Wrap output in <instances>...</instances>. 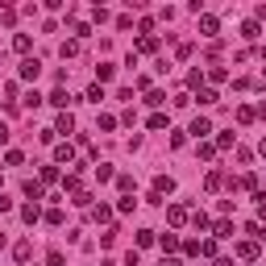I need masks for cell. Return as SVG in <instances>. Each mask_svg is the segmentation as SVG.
I'll list each match as a JSON object with an SVG mask.
<instances>
[{
    "instance_id": "cell-3",
    "label": "cell",
    "mask_w": 266,
    "mask_h": 266,
    "mask_svg": "<svg viewBox=\"0 0 266 266\" xmlns=\"http://www.w3.org/2000/svg\"><path fill=\"white\" fill-rule=\"evenodd\" d=\"M166 216H171V225H175V229H179V225H187V220H191V212H187V208H183V204H171V208H166Z\"/></svg>"
},
{
    "instance_id": "cell-25",
    "label": "cell",
    "mask_w": 266,
    "mask_h": 266,
    "mask_svg": "<svg viewBox=\"0 0 266 266\" xmlns=\"http://www.w3.org/2000/svg\"><path fill=\"white\" fill-rule=\"evenodd\" d=\"M216 100H220V96H216L212 87H204V92H199V104H216Z\"/></svg>"
},
{
    "instance_id": "cell-6",
    "label": "cell",
    "mask_w": 266,
    "mask_h": 266,
    "mask_svg": "<svg viewBox=\"0 0 266 266\" xmlns=\"http://www.w3.org/2000/svg\"><path fill=\"white\" fill-rule=\"evenodd\" d=\"M113 75H117V66H113V62H100V66H96V79H100V83H108Z\"/></svg>"
},
{
    "instance_id": "cell-11",
    "label": "cell",
    "mask_w": 266,
    "mask_h": 266,
    "mask_svg": "<svg viewBox=\"0 0 266 266\" xmlns=\"http://www.w3.org/2000/svg\"><path fill=\"white\" fill-rule=\"evenodd\" d=\"M212 237H233V225H229V220H216V225H212Z\"/></svg>"
},
{
    "instance_id": "cell-4",
    "label": "cell",
    "mask_w": 266,
    "mask_h": 266,
    "mask_svg": "<svg viewBox=\"0 0 266 266\" xmlns=\"http://www.w3.org/2000/svg\"><path fill=\"white\" fill-rule=\"evenodd\" d=\"M171 191H175V179L171 175H158L154 179V195H171Z\"/></svg>"
},
{
    "instance_id": "cell-36",
    "label": "cell",
    "mask_w": 266,
    "mask_h": 266,
    "mask_svg": "<svg viewBox=\"0 0 266 266\" xmlns=\"http://www.w3.org/2000/svg\"><path fill=\"white\" fill-rule=\"evenodd\" d=\"M0 250H5V233H0Z\"/></svg>"
},
{
    "instance_id": "cell-16",
    "label": "cell",
    "mask_w": 266,
    "mask_h": 266,
    "mask_svg": "<svg viewBox=\"0 0 266 266\" xmlns=\"http://www.w3.org/2000/svg\"><path fill=\"white\" fill-rule=\"evenodd\" d=\"M13 46H17V54H29L33 42H29V33H17V42H13Z\"/></svg>"
},
{
    "instance_id": "cell-5",
    "label": "cell",
    "mask_w": 266,
    "mask_h": 266,
    "mask_svg": "<svg viewBox=\"0 0 266 266\" xmlns=\"http://www.w3.org/2000/svg\"><path fill=\"white\" fill-rule=\"evenodd\" d=\"M21 220H25V225H33V220H42V208H38V204H25V208H21Z\"/></svg>"
},
{
    "instance_id": "cell-15",
    "label": "cell",
    "mask_w": 266,
    "mask_h": 266,
    "mask_svg": "<svg viewBox=\"0 0 266 266\" xmlns=\"http://www.w3.org/2000/svg\"><path fill=\"white\" fill-rule=\"evenodd\" d=\"M54 158H58V162H71V158H75V146H58Z\"/></svg>"
},
{
    "instance_id": "cell-8",
    "label": "cell",
    "mask_w": 266,
    "mask_h": 266,
    "mask_svg": "<svg viewBox=\"0 0 266 266\" xmlns=\"http://www.w3.org/2000/svg\"><path fill=\"white\" fill-rule=\"evenodd\" d=\"M58 133H75V117L71 113H58Z\"/></svg>"
},
{
    "instance_id": "cell-17",
    "label": "cell",
    "mask_w": 266,
    "mask_h": 266,
    "mask_svg": "<svg viewBox=\"0 0 266 266\" xmlns=\"http://www.w3.org/2000/svg\"><path fill=\"white\" fill-rule=\"evenodd\" d=\"M96 179H100V183H108V179H113V166H108V162H100V166H96Z\"/></svg>"
},
{
    "instance_id": "cell-20",
    "label": "cell",
    "mask_w": 266,
    "mask_h": 266,
    "mask_svg": "<svg viewBox=\"0 0 266 266\" xmlns=\"http://www.w3.org/2000/svg\"><path fill=\"white\" fill-rule=\"evenodd\" d=\"M87 100H92V104H100V100H104V87L92 83V87H87Z\"/></svg>"
},
{
    "instance_id": "cell-27",
    "label": "cell",
    "mask_w": 266,
    "mask_h": 266,
    "mask_svg": "<svg viewBox=\"0 0 266 266\" xmlns=\"http://www.w3.org/2000/svg\"><path fill=\"white\" fill-rule=\"evenodd\" d=\"M92 216H96V220H113V208H104V204H100V208H92Z\"/></svg>"
},
{
    "instance_id": "cell-10",
    "label": "cell",
    "mask_w": 266,
    "mask_h": 266,
    "mask_svg": "<svg viewBox=\"0 0 266 266\" xmlns=\"http://www.w3.org/2000/svg\"><path fill=\"white\" fill-rule=\"evenodd\" d=\"M50 104H54V108H62V113H66V104H71V96H66V92H62V87H58V92H54V96H50Z\"/></svg>"
},
{
    "instance_id": "cell-18",
    "label": "cell",
    "mask_w": 266,
    "mask_h": 266,
    "mask_svg": "<svg viewBox=\"0 0 266 266\" xmlns=\"http://www.w3.org/2000/svg\"><path fill=\"white\" fill-rule=\"evenodd\" d=\"M204 183H208V191H216V187L225 183V175H220V171H208V179H204Z\"/></svg>"
},
{
    "instance_id": "cell-31",
    "label": "cell",
    "mask_w": 266,
    "mask_h": 266,
    "mask_svg": "<svg viewBox=\"0 0 266 266\" xmlns=\"http://www.w3.org/2000/svg\"><path fill=\"white\" fill-rule=\"evenodd\" d=\"M66 258H62V250H50V258H46V266H62Z\"/></svg>"
},
{
    "instance_id": "cell-34",
    "label": "cell",
    "mask_w": 266,
    "mask_h": 266,
    "mask_svg": "<svg viewBox=\"0 0 266 266\" xmlns=\"http://www.w3.org/2000/svg\"><path fill=\"white\" fill-rule=\"evenodd\" d=\"M216 266H233V258H216Z\"/></svg>"
},
{
    "instance_id": "cell-35",
    "label": "cell",
    "mask_w": 266,
    "mask_h": 266,
    "mask_svg": "<svg viewBox=\"0 0 266 266\" xmlns=\"http://www.w3.org/2000/svg\"><path fill=\"white\" fill-rule=\"evenodd\" d=\"M258 154H262V158H266V138H262V142H258Z\"/></svg>"
},
{
    "instance_id": "cell-13",
    "label": "cell",
    "mask_w": 266,
    "mask_h": 266,
    "mask_svg": "<svg viewBox=\"0 0 266 266\" xmlns=\"http://www.w3.org/2000/svg\"><path fill=\"white\" fill-rule=\"evenodd\" d=\"M25 195H29V199H46V191H42V183H33V179L25 183Z\"/></svg>"
},
{
    "instance_id": "cell-23",
    "label": "cell",
    "mask_w": 266,
    "mask_h": 266,
    "mask_svg": "<svg viewBox=\"0 0 266 266\" xmlns=\"http://www.w3.org/2000/svg\"><path fill=\"white\" fill-rule=\"evenodd\" d=\"M237 254H241V258H254V254H258V246H254V241H241V246H237Z\"/></svg>"
},
{
    "instance_id": "cell-1",
    "label": "cell",
    "mask_w": 266,
    "mask_h": 266,
    "mask_svg": "<svg viewBox=\"0 0 266 266\" xmlns=\"http://www.w3.org/2000/svg\"><path fill=\"white\" fill-rule=\"evenodd\" d=\"M187 133H191V138H195V142H199V138H208V133H212V121H208V117H195Z\"/></svg>"
},
{
    "instance_id": "cell-22",
    "label": "cell",
    "mask_w": 266,
    "mask_h": 266,
    "mask_svg": "<svg viewBox=\"0 0 266 266\" xmlns=\"http://www.w3.org/2000/svg\"><path fill=\"white\" fill-rule=\"evenodd\" d=\"M225 75H229L225 66H208V79H212V83H225Z\"/></svg>"
},
{
    "instance_id": "cell-21",
    "label": "cell",
    "mask_w": 266,
    "mask_h": 266,
    "mask_svg": "<svg viewBox=\"0 0 266 266\" xmlns=\"http://www.w3.org/2000/svg\"><path fill=\"white\" fill-rule=\"evenodd\" d=\"M146 104H150V108H158V104H166V92H150V96H146Z\"/></svg>"
},
{
    "instance_id": "cell-2",
    "label": "cell",
    "mask_w": 266,
    "mask_h": 266,
    "mask_svg": "<svg viewBox=\"0 0 266 266\" xmlns=\"http://www.w3.org/2000/svg\"><path fill=\"white\" fill-rule=\"evenodd\" d=\"M42 75V62L38 58H21V79H38Z\"/></svg>"
},
{
    "instance_id": "cell-32",
    "label": "cell",
    "mask_w": 266,
    "mask_h": 266,
    "mask_svg": "<svg viewBox=\"0 0 266 266\" xmlns=\"http://www.w3.org/2000/svg\"><path fill=\"white\" fill-rule=\"evenodd\" d=\"M0 212H13V199L9 195H0Z\"/></svg>"
},
{
    "instance_id": "cell-26",
    "label": "cell",
    "mask_w": 266,
    "mask_h": 266,
    "mask_svg": "<svg viewBox=\"0 0 266 266\" xmlns=\"http://www.w3.org/2000/svg\"><path fill=\"white\" fill-rule=\"evenodd\" d=\"M58 179V166H42V183H54Z\"/></svg>"
},
{
    "instance_id": "cell-9",
    "label": "cell",
    "mask_w": 266,
    "mask_h": 266,
    "mask_svg": "<svg viewBox=\"0 0 266 266\" xmlns=\"http://www.w3.org/2000/svg\"><path fill=\"white\" fill-rule=\"evenodd\" d=\"M138 50L142 54H154L158 50V38H154V33H150V38H138Z\"/></svg>"
},
{
    "instance_id": "cell-12",
    "label": "cell",
    "mask_w": 266,
    "mask_h": 266,
    "mask_svg": "<svg viewBox=\"0 0 266 266\" xmlns=\"http://www.w3.org/2000/svg\"><path fill=\"white\" fill-rule=\"evenodd\" d=\"M241 33L254 42V38H262V25H258V21H246V25H241Z\"/></svg>"
},
{
    "instance_id": "cell-19",
    "label": "cell",
    "mask_w": 266,
    "mask_h": 266,
    "mask_svg": "<svg viewBox=\"0 0 266 266\" xmlns=\"http://www.w3.org/2000/svg\"><path fill=\"white\" fill-rule=\"evenodd\" d=\"M233 142H237V133H220V138H216V150H229Z\"/></svg>"
},
{
    "instance_id": "cell-24",
    "label": "cell",
    "mask_w": 266,
    "mask_h": 266,
    "mask_svg": "<svg viewBox=\"0 0 266 266\" xmlns=\"http://www.w3.org/2000/svg\"><path fill=\"white\" fill-rule=\"evenodd\" d=\"M13 254H17V262H29V241H17V250H13Z\"/></svg>"
},
{
    "instance_id": "cell-29",
    "label": "cell",
    "mask_w": 266,
    "mask_h": 266,
    "mask_svg": "<svg viewBox=\"0 0 266 266\" xmlns=\"http://www.w3.org/2000/svg\"><path fill=\"white\" fill-rule=\"evenodd\" d=\"M150 129H166V113H154L150 117Z\"/></svg>"
},
{
    "instance_id": "cell-28",
    "label": "cell",
    "mask_w": 266,
    "mask_h": 266,
    "mask_svg": "<svg viewBox=\"0 0 266 266\" xmlns=\"http://www.w3.org/2000/svg\"><path fill=\"white\" fill-rule=\"evenodd\" d=\"M204 79H208L204 71H191V75H187V87H199V83H204Z\"/></svg>"
},
{
    "instance_id": "cell-33",
    "label": "cell",
    "mask_w": 266,
    "mask_h": 266,
    "mask_svg": "<svg viewBox=\"0 0 266 266\" xmlns=\"http://www.w3.org/2000/svg\"><path fill=\"white\" fill-rule=\"evenodd\" d=\"M162 266H183V262H179V258H166V262H162Z\"/></svg>"
},
{
    "instance_id": "cell-30",
    "label": "cell",
    "mask_w": 266,
    "mask_h": 266,
    "mask_svg": "<svg viewBox=\"0 0 266 266\" xmlns=\"http://www.w3.org/2000/svg\"><path fill=\"white\" fill-rule=\"evenodd\" d=\"M5 162H9V166H21L25 158H21V150H9V154H5Z\"/></svg>"
},
{
    "instance_id": "cell-7",
    "label": "cell",
    "mask_w": 266,
    "mask_h": 266,
    "mask_svg": "<svg viewBox=\"0 0 266 266\" xmlns=\"http://www.w3.org/2000/svg\"><path fill=\"white\" fill-rule=\"evenodd\" d=\"M199 29H204L208 38H216V29H220V21H216V17H199Z\"/></svg>"
},
{
    "instance_id": "cell-14",
    "label": "cell",
    "mask_w": 266,
    "mask_h": 266,
    "mask_svg": "<svg viewBox=\"0 0 266 266\" xmlns=\"http://www.w3.org/2000/svg\"><path fill=\"white\" fill-rule=\"evenodd\" d=\"M254 117H258V108H250V104H241V108H237V121H241V125H250Z\"/></svg>"
}]
</instances>
